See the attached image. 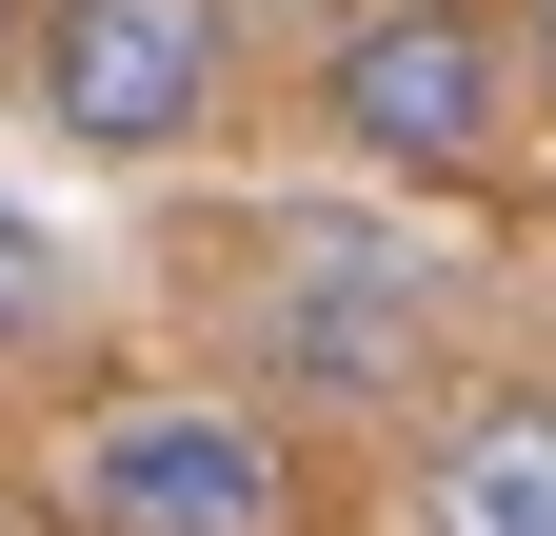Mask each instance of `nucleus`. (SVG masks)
Here are the masks:
<instances>
[{
    "mask_svg": "<svg viewBox=\"0 0 556 536\" xmlns=\"http://www.w3.org/2000/svg\"><path fill=\"white\" fill-rule=\"evenodd\" d=\"M258 339H278V378H299V397H417L438 318H417V258H397V239H278Z\"/></svg>",
    "mask_w": 556,
    "mask_h": 536,
    "instance_id": "20e7f679",
    "label": "nucleus"
},
{
    "mask_svg": "<svg viewBox=\"0 0 556 536\" xmlns=\"http://www.w3.org/2000/svg\"><path fill=\"white\" fill-rule=\"evenodd\" d=\"M21 80L80 159H179L219 119V21L199 0H21Z\"/></svg>",
    "mask_w": 556,
    "mask_h": 536,
    "instance_id": "7ed1b4c3",
    "label": "nucleus"
},
{
    "mask_svg": "<svg viewBox=\"0 0 556 536\" xmlns=\"http://www.w3.org/2000/svg\"><path fill=\"white\" fill-rule=\"evenodd\" d=\"M199 21H239V0H199Z\"/></svg>",
    "mask_w": 556,
    "mask_h": 536,
    "instance_id": "1a4fd4ad",
    "label": "nucleus"
},
{
    "mask_svg": "<svg viewBox=\"0 0 556 536\" xmlns=\"http://www.w3.org/2000/svg\"><path fill=\"white\" fill-rule=\"evenodd\" d=\"M536 80H556V0H536Z\"/></svg>",
    "mask_w": 556,
    "mask_h": 536,
    "instance_id": "0eeeda50",
    "label": "nucleus"
},
{
    "mask_svg": "<svg viewBox=\"0 0 556 536\" xmlns=\"http://www.w3.org/2000/svg\"><path fill=\"white\" fill-rule=\"evenodd\" d=\"M40 318H60V239L0 199V339H40Z\"/></svg>",
    "mask_w": 556,
    "mask_h": 536,
    "instance_id": "423d86ee",
    "label": "nucleus"
},
{
    "mask_svg": "<svg viewBox=\"0 0 556 536\" xmlns=\"http://www.w3.org/2000/svg\"><path fill=\"white\" fill-rule=\"evenodd\" d=\"M417 536H556V397H457L417 457Z\"/></svg>",
    "mask_w": 556,
    "mask_h": 536,
    "instance_id": "39448f33",
    "label": "nucleus"
},
{
    "mask_svg": "<svg viewBox=\"0 0 556 536\" xmlns=\"http://www.w3.org/2000/svg\"><path fill=\"white\" fill-rule=\"evenodd\" d=\"M0 60H21V0H0Z\"/></svg>",
    "mask_w": 556,
    "mask_h": 536,
    "instance_id": "6e6552de",
    "label": "nucleus"
},
{
    "mask_svg": "<svg viewBox=\"0 0 556 536\" xmlns=\"http://www.w3.org/2000/svg\"><path fill=\"white\" fill-rule=\"evenodd\" d=\"M497 119H517V40H497V0H378V21L318 60V140L378 159V179H457V159H497Z\"/></svg>",
    "mask_w": 556,
    "mask_h": 536,
    "instance_id": "f03ea898",
    "label": "nucleus"
},
{
    "mask_svg": "<svg viewBox=\"0 0 556 536\" xmlns=\"http://www.w3.org/2000/svg\"><path fill=\"white\" fill-rule=\"evenodd\" d=\"M60 516L80 536H299V437L258 397H119L60 457Z\"/></svg>",
    "mask_w": 556,
    "mask_h": 536,
    "instance_id": "f257e3e1",
    "label": "nucleus"
}]
</instances>
